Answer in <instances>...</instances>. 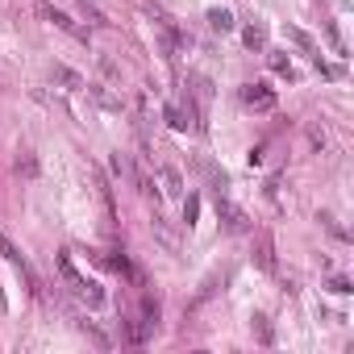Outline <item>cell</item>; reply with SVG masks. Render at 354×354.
Segmentation results:
<instances>
[{"label":"cell","mask_w":354,"mask_h":354,"mask_svg":"<svg viewBox=\"0 0 354 354\" xmlns=\"http://www.w3.org/2000/svg\"><path fill=\"white\" fill-rule=\"evenodd\" d=\"M55 267H59L63 283H67V288H71V292L88 304V308H100V304H104V288H100L96 279H88V275L71 263V254H67V250H59V254H55Z\"/></svg>","instance_id":"cell-1"},{"label":"cell","mask_w":354,"mask_h":354,"mask_svg":"<svg viewBox=\"0 0 354 354\" xmlns=\"http://www.w3.org/2000/svg\"><path fill=\"white\" fill-rule=\"evenodd\" d=\"M158 180H162V192H167V196H180L184 180H180V171H175V167H162V171H158Z\"/></svg>","instance_id":"cell-8"},{"label":"cell","mask_w":354,"mask_h":354,"mask_svg":"<svg viewBox=\"0 0 354 354\" xmlns=\"http://www.w3.org/2000/svg\"><path fill=\"white\" fill-rule=\"evenodd\" d=\"M196 213H201V201H196V196H188V205H184V221L192 225V221H196Z\"/></svg>","instance_id":"cell-15"},{"label":"cell","mask_w":354,"mask_h":354,"mask_svg":"<svg viewBox=\"0 0 354 354\" xmlns=\"http://www.w3.org/2000/svg\"><path fill=\"white\" fill-rule=\"evenodd\" d=\"M167 125H171V129H188V121H184V109L167 104Z\"/></svg>","instance_id":"cell-13"},{"label":"cell","mask_w":354,"mask_h":354,"mask_svg":"<svg viewBox=\"0 0 354 354\" xmlns=\"http://www.w3.org/2000/svg\"><path fill=\"white\" fill-rule=\"evenodd\" d=\"M288 38H292L296 46H304V50H313V38H308V34H300V30H288Z\"/></svg>","instance_id":"cell-16"},{"label":"cell","mask_w":354,"mask_h":354,"mask_svg":"<svg viewBox=\"0 0 354 354\" xmlns=\"http://www.w3.org/2000/svg\"><path fill=\"white\" fill-rule=\"evenodd\" d=\"M254 333H259V342H263V346H271V342H275V333H271L267 317H254Z\"/></svg>","instance_id":"cell-12"},{"label":"cell","mask_w":354,"mask_h":354,"mask_svg":"<svg viewBox=\"0 0 354 354\" xmlns=\"http://www.w3.org/2000/svg\"><path fill=\"white\" fill-rule=\"evenodd\" d=\"M17 171L26 175V180H34V175H38V158H34L30 150H21V154H17Z\"/></svg>","instance_id":"cell-10"},{"label":"cell","mask_w":354,"mask_h":354,"mask_svg":"<svg viewBox=\"0 0 354 354\" xmlns=\"http://www.w3.org/2000/svg\"><path fill=\"white\" fill-rule=\"evenodd\" d=\"M209 26H213L217 34H230V30H234V13H230V9H209Z\"/></svg>","instance_id":"cell-9"},{"label":"cell","mask_w":354,"mask_h":354,"mask_svg":"<svg viewBox=\"0 0 354 354\" xmlns=\"http://www.w3.org/2000/svg\"><path fill=\"white\" fill-rule=\"evenodd\" d=\"M263 42H267V34H263V26H250V30H246V46L254 50V46H263Z\"/></svg>","instance_id":"cell-14"},{"label":"cell","mask_w":354,"mask_h":354,"mask_svg":"<svg viewBox=\"0 0 354 354\" xmlns=\"http://www.w3.org/2000/svg\"><path fill=\"white\" fill-rule=\"evenodd\" d=\"M217 217H221V225H225L230 234H246V230H250V217H246L234 201H225V196H217Z\"/></svg>","instance_id":"cell-4"},{"label":"cell","mask_w":354,"mask_h":354,"mask_svg":"<svg viewBox=\"0 0 354 354\" xmlns=\"http://www.w3.org/2000/svg\"><path fill=\"white\" fill-rule=\"evenodd\" d=\"M38 13H42V17H46V21H50L55 30H63V34H71L75 42H88V30H84L80 21H71V17H67L63 9H55V5H38Z\"/></svg>","instance_id":"cell-2"},{"label":"cell","mask_w":354,"mask_h":354,"mask_svg":"<svg viewBox=\"0 0 354 354\" xmlns=\"http://www.w3.org/2000/svg\"><path fill=\"white\" fill-rule=\"evenodd\" d=\"M0 254H5V259H9V263H13V267L21 271V275H26V283H30V288H38V279H34V271H30V263L21 259V250H17L13 242H5V238H0Z\"/></svg>","instance_id":"cell-5"},{"label":"cell","mask_w":354,"mask_h":354,"mask_svg":"<svg viewBox=\"0 0 354 354\" xmlns=\"http://www.w3.org/2000/svg\"><path fill=\"white\" fill-rule=\"evenodd\" d=\"M329 288H333V292H350V279H342V275H337V279H329Z\"/></svg>","instance_id":"cell-18"},{"label":"cell","mask_w":354,"mask_h":354,"mask_svg":"<svg viewBox=\"0 0 354 354\" xmlns=\"http://www.w3.org/2000/svg\"><path fill=\"white\" fill-rule=\"evenodd\" d=\"M242 104H246V109H259V113H271V109H275V92H271L263 80L242 84Z\"/></svg>","instance_id":"cell-3"},{"label":"cell","mask_w":354,"mask_h":354,"mask_svg":"<svg viewBox=\"0 0 354 354\" xmlns=\"http://www.w3.org/2000/svg\"><path fill=\"white\" fill-rule=\"evenodd\" d=\"M109 263H113V271H121V275H125V279H138V271H133V267H129V259H125V254H113V259H109Z\"/></svg>","instance_id":"cell-11"},{"label":"cell","mask_w":354,"mask_h":354,"mask_svg":"<svg viewBox=\"0 0 354 354\" xmlns=\"http://www.w3.org/2000/svg\"><path fill=\"white\" fill-rule=\"evenodd\" d=\"M254 263H259L263 271H275V242H271V234H259V242H254Z\"/></svg>","instance_id":"cell-6"},{"label":"cell","mask_w":354,"mask_h":354,"mask_svg":"<svg viewBox=\"0 0 354 354\" xmlns=\"http://www.w3.org/2000/svg\"><path fill=\"white\" fill-rule=\"evenodd\" d=\"M271 67H275V71H279V75H292V63H288V59H283V55H271Z\"/></svg>","instance_id":"cell-17"},{"label":"cell","mask_w":354,"mask_h":354,"mask_svg":"<svg viewBox=\"0 0 354 354\" xmlns=\"http://www.w3.org/2000/svg\"><path fill=\"white\" fill-rule=\"evenodd\" d=\"M92 184H96V196H100V205H104V217L113 221V217H117V209H113V188H109V180H104L96 167H92Z\"/></svg>","instance_id":"cell-7"}]
</instances>
